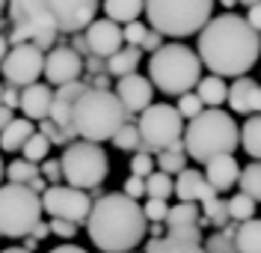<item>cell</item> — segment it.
Listing matches in <instances>:
<instances>
[{
  "mask_svg": "<svg viewBox=\"0 0 261 253\" xmlns=\"http://www.w3.org/2000/svg\"><path fill=\"white\" fill-rule=\"evenodd\" d=\"M199 57L211 75L244 78L261 57V33L244 15H214L199 33Z\"/></svg>",
  "mask_w": 261,
  "mask_h": 253,
  "instance_id": "1",
  "label": "cell"
},
{
  "mask_svg": "<svg viewBox=\"0 0 261 253\" xmlns=\"http://www.w3.org/2000/svg\"><path fill=\"white\" fill-rule=\"evenodd\" d=\"M148 229V218L143 205L128 197L125 191L101 194L92 202V212L86 220V233L101 253H130Z\"/></svg>",
  "mask_w": 261,
  "mask_h": 253,
  "instance_id": "2",
  "label": "cell"
},
{
  "mask_svg": "<svg viewBox=\"0 0 261 253\" xmlns=\"http://www.w3.org/2000/svg\"><path fill=\"white\" fill-rule=\"evenodd\" d=\"M238 146H241V128L226 110L208 107L184 128V149L199 164H208L217 155H231Z\"/></svg>",
  "mask_w": 261,
  "mask_h": 253,
  "instance_id": "3",
  "label": "cell"
},
{
  "mask_svg": "<svg viewBox=\"0 0 261 253\" xmlns=\"http://www.w3.org/2000/svg\"><path fill=\"white\" fill-rule=\"evenodd\" d=\"M130 119L125 104L119 101L116 89H86L74 104V134L81 140L104 143L113 140L116 131Z\"/></svg>",
  "mask_w": 261,
  "mask_h": 253,
  "instance_id": "4",
  "label": "cell"
},
{
  "mask_svg": "<svg viewBox=\"0 0 261 253\" xmlns=\"http://www.w3.org/2000/svg\"><path fill=\"white\" fill-rule=\"evenodd\" d=\"M202 57L199 51L187 48L181 42H166L161 51L151 54L148 60V78L154 89H161L166 96H184L193 93V86L202 81Z\"/></svg>",
  "mask_w": 261,
  "mask_h": 253,
  "instance_id": "5",
  "label": "cell"
},
{
  "mask_svg": "<svg viewBox=\"0 0 261 253\" xmlns=\"http://www.w3.org/2000/svg\"><path fill=\"white\" fill-rule=\"evenodd\" d=\"M148 24L169 39H187L214 18V0H146Z\"/></svg>",
  "mask_w": 261,
  "mask_h": 253,
  "instance_id": "6",
  "label": "cell"
},
{
  "mask_svg": "<svg viewBox=\"0 0 261 253\" xmlns=\"http://www.w3.org/2000/svg\"><path fill=\"white\" fill-rule=\"evenodd\" d=\"M57 18L50 0H9V45H27L50 51L57 48Z\"/></svg>",
  "mask_w": 261,
  "mask_h": 253,
  "instance_id": "7",
  "label": "cell"
},
{
  "mask_svg": "<svg viewBox=\"0 0 261 253\" xmlns=\"http://www.w3.org/2000/svg\"><path fill=\"white\" fill-rule=\"evenodd\" d=\"M42 194H36L30 185H0V236L27 238L42 220Z\"/></svg>",
  "mask_w": 261,
  "mask_h": 253,
  "instance_id": "8",
  "label": "cell"
},
{
  "mask_svg": "<svg viewBox=\"0 0 261 253\" xmlns=\"http://www.w3.org/2000/svg\"><path fill=\"white\" fill-rule=\"evenodd\" d=\"M63 176L65 185L81 188V191H95L110 173V161L101 143L92 140H71L63 152Z\"/></svg>",
  "mask_w": 261,
  "mask_h": 253,
  "instance_id": "9",
  "label": "cell"
},
{
  "mask_svg": "<svg viewBox=\"0 0 261 253\" xmlns=\"http://www.w3.org/2000/svg\"><path fill=\"white\" fill-rule=\"evenodd\" d=\"M137 125L143 134V152L158 155L163 149H181L184 146V117L172 104L146 107L137 119Z\"/></svg>",
  "mask_w": 261,
  "mask_h": 253,
  "instance_id": "10",
  "label": "cell"
},
{
  "mask_svg": "<svg viewBox=\"0 0 261 253\" xmlns=\"http://www.w3.org/2000/svg\"><path fill=\"white\" fill-rule=\"evenodd\" d=\"M45 51L36 48L33 42L27 45H15L9 51V57L0 63V75L9 86H33L39 81V75H45Z\"/></svg>",
  "mask_w": 261,
  "mask_h": 253,
  "instance_id": "11",
  "label": "cell"
},
{
  "mask_svg": "<svg viewBox=\"0 0 261 253\" xmlns=\"http://www.w3.org/2000/svg\"><path fill=\"white\" fill-rule=\"evenodd\" d=\"M42 205L50 218H63L71 220V223H86L89 220V212H92V197L81 191V188L71 185H50L45 194H42Z\"/></svg>",
  "mask_w": 261,
  "mask_h": 253,
  "instance_id": "12",
  "label": "cell"
},
{
  "mask_svg": "<svg viewBox=\"0 0 261 253\" xmlns=\"http://www.w3.org/2000/svg\"><path fill=\"white\" fill-rule=\"evenodd\" d=\"M83 68H86V60L71 45H57L45 57V78L50 86H65L81 81Z\"/></svg>",
  "mask_w": 261,
  "mask_h": 253,
  "instance_id": "13",
  "label": "cell"
},
{
  "mask_svg": "<svg viewBox=\"0 0 261 253\" xmlns=\"http://www.w3.org/2000/svg\"><path fill=\"white\" fill-rule=\"evenodd\" d=\"M101 0H50L60 33H81L98 15Z\"/></svg>",
  "mask_w": 261,
  "mask_h": 253,
  "instance_id": "14",
  "label": "cell"
},
{
  "mask_svg": "<svg viewBox=\"0 0 261 253\" xmlns=\"http://www.w3.org/2000/svg\"><path fill=\"white\" fill-rule=\"evenodd\" d=\"M86 42H89V51L95 57L110 60L116 51L125 48V30H122V24H116L110 18H95L86 27Z\"/></svg>",
  "mask_w": 261,
  "mask_h": 253,
  "instance_id": "15",
  "label": "cell"
},
{
  "mask_svg": "<svg viewBox=\"0 0 261 253\" xmlns=\"http://www.w3.org/2000/svg\"><path fill=\"white\" fill-rule=\"evenodd\" d=\"M116 96L119 101L125 104V110L128 113H143L146 107H151L154 101V84H151V78H143V75H125V78H119L116 81Z\"/></svg>",
  "mask_w": 261,
  "mask_h": 253,
  "instance_id": "16",
  "label": "cell"
},
{
  "mask_svg": "<svg viewBox=\"0 0 261 253\" xmlns=\"http://www.w3.org/2000/svg\"><path fill=\"white\" fill-rule=\"evenodd\" d=\"M89 89L86 81H74V84H65V86H57V93H54V107H50V119L57 122V125H63L68 134H74V104L81 99L83 93ZM77 137V134H74Z\"/></svg>",
  "mask_w": 261,
  "mask_h": 253,
  "instance_id": "17",
  "label": "cell"
},
{
  "mask_svg": "<svg viewBox=\"0 0 261 253\" xmlns=\"http://www.w3.org/2000/svg\"><path fill=\"white\" fill-rule=\"evenodd\" d=\"M228 107L244 117L261 113V84H255L249 75L234 78V84L228 86Z\"/></svg>",
  "mask_w": 261,
  "mask_h": 253,
  "instance_id": "18",
  "label": "cell"
},
{
  "mask_svg": "<svg viewBox=\"0 0 261 253\" xmlns=\"http://www.w3.org/2000/svg\"><path fill=\"white\" fill-rule=\"evenodd\" d=\"M175 197H178V202H208L211 197H217V191L205 179V173L187 167L184 173L175 176Z\"/></svg>",
  "mask_w": 261,
  "mask_h": 253,
  "instance_id": "19",
  "label": "cell"
},
{
  "mask_svg": "<svg viewBox=\"0 0 261 253\" xmlns=\"http://www.w3.org/2000/svg\"><path fill=\"white\" fill-rule=\"evenodd\" d=\"M241 164L234 161V155H217L205 164V179L211 182V188L217 194H226L241 182Z\"/></svg>",
  "mask_w": 261,
  "mask_h": 253,
  "instance_id": "20",
  "label": "cell"
},
{
  "mask_svg": "<svg viewBox=\"0 0 261 253\" xmlns=\"http://www.w3.org/2000/svg\"><path fill=\"white\" fill-rule=\"evenodd\" d=\"M50 107H54V89L48 84H33L21 89V113L33 122H42L50 117Z\"/></svg>",
  "mask_w": 261,
  "mask_h": 253,
  "instance_id": "21",
  "label": "cell"
},
{
  "mask_svg": "<svg viewBox=\"0 0 261 253\" xmlns=\"http://www.w3.org/2000/svg\"><path fill=\"white\" fill-rule=\"evenodd\" d=\"M33 134H36L33 119L18 117V119H12V122L0 131V149H3V152H21V149H24V143H27Z\"/></svg>",
  "mask_w": 261,
  "mask_h": 253,
  "instance_id": "22",
  "label": "cell"
},
{
  "mask_svg": "<svg viewBox=\"0 0 261 253\" xmlns=\"http://www.w3.org/2000/svg\"><path fill=\"white\" fill-rule=\"evenodd\" d=\"M146 12V0H104V15L116 24H130Z\"/></svg>",
  "mask_w": 261,
  "mask_h": 253,
  "instance_id": "23",
  "label": "cell"
},
{
  "mask_svg": "<svg viewBox=\"0 0 261 253\" xmlns=\"http://www.w3.org/2000/svg\"><path fill=\"white\" fill-rule=\"evenodd\" d=\"M140 63H143V48L125 45L122 51H116L113 57L107 60V72H110L113 78H125V75H134Z\"/></svg>",
  "mask_w": 261,
  "mask_h": 253,
  "instance_id": "24",
  "label": "cell"
},
{
  "mask_svg": "<svg viewBox=\"0 0 261 253\" xmlns=\"http://www.w3.org/2000/svg\"><path fill=\"white\" fill-rule=\"evenodd\" d=\"M196 93H199V99L205 101V107H220L223 101H228V84H226V78H220V75L202 78L199 86H196Z\"/></svg>",
  "mask_w": 261,
  "mask_h": 253,
  "instance_id": "25",
  "label": "cell"
},
{
  "mask_svg": "<svg viewBox=\"0 0 261 253\" xmlns=\"http://www.w3.org/2000/svg\"><path fill=\"white\" fill-rule=\"evenodd\" d=\"M234 244H238V253H261V218L238 223Z\"/></svg>",
  "mask_w": 261,
  "mask_h": 253,
  "instance_id": "26",
  "label": "cell"
},
{
  "mask_svg": "<svg viewBox=\"0 0 261 253\" xmlns=\"http://www.w3.org/2000/svg\"><path fill=\"white\" fill-rule=\"evenodd\" d=\"M241 146L249 158L261 161V113L246 117V122L241 125Z\"/></svg>",
  "mask_w": 261,
  "mask_h": 253,
  "instance_id": "27",
  "label": "cell"
},
{
  "mask_svg": "<svg viewBox=\"0 0 261 253\" xmlns=\"http://www.w3.org/2000/svg\"><path fill=\"white\" fill-rule=\"evenodd\" d=\"M199 205L196 202H178V205H169V215H166V229L172 226H199Z\"/></svg>",
  "mask_w": 261,
  "mask_h": 253,
  "instance_id": "28",
  "label": "cell"
},
{
  "mask_svg": "<svg viewBox=\"0 0 261 253\" xmlns=\"http://www.w3.org/2000/svg\"><path fill=\"white\" fill-rule=\"evenodd\" d=\"M113 146L119 152H143V134H140V125H134V122H125L119 131H116V137H113Z\"/></svg>",
  "mask_w": 261,
  "mask_h": 253,
  "instance_id": "29",
  "label": "cell"
},
{
  "mask_svg": "<svg viewBox=\"0 0 261 253\" xmlns=\"http://www.w3.org/2000/svg\"><path fill=\"white\" fill-rule=\"evenodd\" d=\"M154 158H158V170L169 173V176L184 173V170H187V161H190V155H187L184 146H181V149H163V152H158Z\"/></svg>",
  "mask_w": 261,
  "mask_h": 253,
  "instance_id": "30",
  "label": "cell"
},
{
  "mask_svg": "<svg viewBox=\"0 0 261 253\" xmlns=\"http://www.w3.org/2000/svg\"><path fill=\"white\" fill-rule=\"evenodd\" d=\"M172 194H175V182H172L169 173L154 170L146 179V197H151V200H169Z\"/></svg>",
  "mask_w": 261,
  "mask_h": 253,
  "instance_id": "31",
  "label": "cell"
},
{
  "mask_svg": "<svg viewBox=\"0 0 261 253\" xmlns=\"http://www.w3.org/2000/svg\"><path fill=\"white\" fill-rule=\"evenodd\" d=\"M255 212H258V202L252 200L249 194H244V191H238V194L228 200V215H231L234 223H246V220H252L255 218Z\"/></svg>",
  "mask_w": 261,
  "mask_h": 253,
  "instance_id": "32",
  "label": "cell"
},
{
  "mask_svg": "<svg viewBox=\"0 0 261 253\" xmlns=\"http://www.w3.org/2000/svg\"><path fill=\"white\" fill-rule=\"evenodd\" d=\"M36 176H42V167L33 164V161H27V158H15V161H9V167H6V179L15 182V185H30Z\"/></svg>",
  "mask_w": 261,
  "mask_h": 253,
  "instance_id": "33",
  "label": "cell"
},
{
  "mask_svg": "<svg viewBox=\"0 0 261 253\" xmlns=\"http://www.w3.org/2000/svg\"><path fill=\"white\" fill-rule=\"evenodd\" d=\"M143 253H208V250H205V247H199V244L175 241V238L166 236V238H151Z\"/></svg>",
  "mask_w": 261,
  "mask_h": 253,
  "instance_id": "34",
  "label": "cell"
},
{
  "mask_svg": "<svg viewBox=\"0 0 261 253\" xmlns=\"http://www.w3.org/2000/svg\"><path fill=\"white\" fill-rule=\"evenodd\" d=\"M238 188H241L244 194H249V197L261 205V161H252V164H246V167L241 170Z\"/></svg>",
  "mask_w": 261,
  "mask_h": 253,
  "instance_id": "35",
  "label": "cell"
},
{
  "mask_svg": "<svg viewBox=\"0 0 261 253\" xmlns=\"http://www.w3.org/2000/svg\"><path fill=\"white\" fill-rule=\"evenodd\" d=\"M202 215H205L208 223L217 226V229H223V226L231 223V215H228V200H220V194L211 197L208 202H202Z\"/></svg>",
  "mask_w": 261,
  "mask_h": 253,
  "instance_id": "36",
  "label": "cell"
},
{
  "mask_svg": "<svg viewBox=\"0 0 261 253\" xmlns=\"http://www.w3.org/2000/svg\"><path fill=\"white\" fill-rule=\"evenodd\" d=\"M50 146H54V143H50V140H48L45 134H42L39 128H36V134H33L30 140L24 143V149H21V155H24L27 161H33V164H42V161L48 158Z\"/></svg>",
  "mask_w": 261,
  "mask_h": 253,
  "instance_id": "37",
  "label": "cell"
},
{
  "mask_svg": "<svg viewBox=\"0 0 261 253\" xmlns=\"http://www.w3.org/2000/svg\"><path fill=\"white\" fill-rule=\"evenodd\" d=\"M175 107H178L181 117L190 122V119H196L205 110V101L199 99V93H184V96H178V104H175Z\"/></svg>",
  "mask_w": 261,
  "mask_h": 253,
  "instance_id": "38",
  "label": "cell"
},
{
  "mask_svg": "<svg viewBox=\"0 0 261 253\" xmlns=\"http://www.w3.org/2000/svg\"><path fill=\"white\" fill-rule=\"evenodd\" d=\"M39 131L48 137L50 143H57V146H68V143H71V137H74V134H68L63 125H57V122H54L50 117L39 122Z\"/></svg>",
  "mask_w": 261,
  "mask_h": 253,
  "instance_id": "39",
  "label": "cell"
},
{
  "mask_svg": "<svg viewBox=\"0 0 261 253\" xmlns=\"http://www.w3.org/2000/svg\"><path fill=\"white\" fill-rule=\"evenodd\" d=\"M154 164H158V158H151V152H137V155L130 158V173L148 179V176L154 173Z\"/></svg>",
  "mask_w": 261,
  "mask_h": 253,
  "instance_id": "40",
  "label": "cell"
},
{
  "mask_svg": "<svg viewBox=\"0 0 261 253\" xmlns=\"http://www.w3.org/2000/svg\"><path fill=\"white\" fill-rule=\"evenodd\" d=\"M122 30H125V45L143 48V42H146V36H148V27L140 21V18H137V21H130V24H125Z\"/></svg>",
  "mask_w": 261,
  "mask_h": 253,
  "instance_id": "41",
  "label": "cell"
},
{
  "mask_svg": "<svg viewBox=\"0 0 261 253\" xmlns=\"http://www.w3.org/2000/svg\"><path fill=\"white\" fill-rule=\"evenodd\" d=\"M205 250L208 253H238V244H234V238H228L226 233H214V236L205 241Z\"/></svg>",
  "mask_w": 261,
  "mask_h": 253,
  "instance_id": "42",
  "label": "cell"
},
{
  "mask_svg": "<svg viewBox=\"0 0 261 253\" xmlns=\"http://www.w3.org/2000/svg\"><path fill=\"white\" fill-rule=\"evenodd\" d=\"M166 236L175 238V241H187V244H202V229L199 226H172V229H166Z\"/></svg>",
  "mask_w": 261,
  "mask_h": 253,
  "instance_id": "43",
  "label": "cell"
},
{
  "mask_svg": "<svg viewBox=\"0 0 261 253\" xmlns=\"http://www.w3.org/2000/svg\"><path fill=\"white\" fill-rule=\"evenodd\" d=\"M143 212H146V218L151 220V223H166L169 205H166V200H151V197H148L146 205H143Z\"/></svg>",
  "mask_w": 261,
  "mask_h": 253,
  "instance_id": "44",
  "label": "cell"
},
{
  "mask_svg": "<svg viewBox=\"0 0 261 253\" xmlns=\"http://www.w3.org/2000/svg\"><path fill=\"white\" fill-rule=\"evenodd\" d=\"M42 176L48 179V182H65V176H63V161L60 158H45L42 161Z\"/></svg>",
  "mask_w": 261,
  "mask_h": 253,
  "instance_id": "45",
  "label": "cell"
},
{
  "mask_svg": "<svg viewBox=\"0 0 261 253\" xmlns=\"http://www.w3.org/2000/svg\"><path fill=\"white\" fill-rule=\"evenodd\" d=\"M77 223H71V220H63V218H50V233L60 238H74L77 236Z\"/></svg>",
  "mask_w": 261,
  "mask_h": 253,
  "instance_id": "46",
  "label": "cell"
},
{
  "mask_svg": "<svg viewBox=\"0 0 261 253\" xmlns=\"http://www.w3.org/2000/svg\"><path fill=\"white\" fill-rule=\"evenodd\" d=\"M122 191H125L128 197H134V200H140V197H146V179L130 173L128 179H125V185H122Z\"/></svg>",
  "mask_w": 261,
  "mask_h": 253,
  "instance_id": "47",
  "label": "cell"
},
{
  "mask_svg": "<svg viewBox=\"0 0 261 253\" xmlns=\"http://www.w3.org/2000/svg\"><path fill=\"white\" fill-rule=\"evenodd\" d=\"M166 42H163V33H158L154 27L148 30V36H146V42H143V51H148V54H154V51H161Z\"/></svg>",
  "mask_w": 261,
  "mask_h": 253,
  "instance_id": "48",
  "label": "cell"
},
{
  "mask_svg": "<svg viewBox=\"0 0 261 253\" xmlns=\"http://www.w3.org/2000/svg\"><path fill=\"white\" fill-rule=\"evenodd\" d=\"M3 104L12 107V110H18V107H21V89H18V86H3Z\"/></svg>",
  "mask_w": 261,
  "mask_h": 253,
  "instance_id": "49",
  "label": "cell"
},
{
  "mask_svg": "<svg viewBox=\"0 0 261 253\" xmlns=\"http://www.w3.org/2000/svg\"><path fill=\"white\" fill-rule=\"evenodd\" d=\"M86 72H89V75H101V72H107V60H101V57H95V54H89V57H86Z\"/></svg>",
  "mask_w": 261,
  "mask_h": 253,
  "instance_id": "50",
  "label": "cell"
},
{
  "mask_svg": "<svg viewBox=\"0 0 261 253\" xmlns=\"http://www.w3.org/2000/svg\"><path fill=\"white\" fill-rule=\"evenodd\" d=\"M246 21H249V24L261 33V3H255V6H249V9H246Z\"/></svg>",
  "mask_w": 261,
  "mask_h": 253,
  "instance_id": "51",
  "label": "cell"
},
{
  "mask_svg": "<svg viewBox=\"0 0 261 253\" xmlns=\"http://www.w3.org/2000/svg\"><path fill=\"white\" fill-rule=\"evenodd\" d=\"M71 48L77 51L81 57H89V54H92V51H89V42H86V36H77V33H74V39H71Z\"/></svg>",
  "mask_w": 261,
  "mask_h": 253,
  "instance_id": "52",
  "label": "cell"
},
{
  "mask_svg": "<svg viewBox=\"0 0 261 253\" xmlns=\"http://www.w3.org/2000/svg\"><path fill=\"white\" fill-rule=\"evenodd\" d=\"M12 119H15V110H12V107H6V104H0V131H3Z\"/></svg>",
  "mask_w": 261,
  "mask_h": 253,
  "instance_id": "53",
  "label": "cell"
},
{
  "mask_svg": "<svg viewBox=\"0 0 261 253\" xmlns=\"http://www.w3.org/2000/svg\"><path fill=\"white\" fill-rule=\"evenodd\" d=\"M48 236H50V223H42V220L36 223V229L30 233V238H36V241H42V238H48Z\"/></svg>",
  "mask_w": 261,
  "mask_h": 253,
  "instance_id": "54",
  "label": "cell"
},
{
  "mask_svg": "<svg viewBox=\"0 0 261 253\" xmlns=\"http://www.w3.org/2000/svg\"><path fill=\"white\" fill-rule=\"evenodd\" d=\"M9 51H12V45H9V36H3L0 33V63L9 57Z\"/></svg>",
  "mask_w": 261,
  "mask_h": 253,
  "instance_id": "55",
  "label": "cell"
},
{
  "mask_svg": "<svg viewBox=\"0 0 261 253\" xmlns=\"http://www.w3.org/2000/svg\"><path fill=\"white\" fill-rule=\"evenodd\" d=\"M50 253H86V250L77 247V244H60V247H54Z\"/></svg>",
  "mask_w": 261,
  "mask_h": 253,
  "instance_id": "56",
  "label": "cell"
},
{
  "mask_svg": "<svg viewBox=\"0 0 261 253\" xmlns=\"http://www.w3.org/2000/svg\"><path fill=\"white\" fill-rule=\"evenodd\" d=\"M151 238H166V226L163 223H151Z\"/></svg>",
  "mask_w": 261,
  "mask_h": 253,
  "instance_id": "57",
  "label": "cell"
},
{
  "mask_svg": "<svg viewBox=\"0 0 261 253\" xmlns=\"http://www.w3.org/2000/svg\"><path fill=\"white\" fill-rule=\"evenodd\" d=\"M6 3H9V0H0V27L6 24V15H3V12H6Z\"/></svg>",
  "mask_w": 261,
  "mask_h": 253,
  "instance_id": "58",
  "label": "cell"
},
{
  "mask_svg": "<svg viewBox=\"0 0 261 253\" xmlns=\"http://www.w3.org/2000/svg\"><path fill=\"white\" fill-rule=\"evenodd\" d=\"M0 253H33V250H27V247H9V250H0Z\"/></svg>",
  "mask_w": 261,
  "mask_h": 253,
  "instance_id": "59",
  "label": "cell"
},
{
  "mask_svg": "<svg viewBox=\"0 0 261 253\" xmlns=\"http://www.w3.org/2000/svg\"><path fill=\"white\" fill-rule=\"evenodd\" d=\"M220 3H223L226 9H231V6H238V0H220Z\"/></svg>",
  "mask_w": 261,
  "mask_h": 253,
  "instance_id": "60",
  "label": "cell"
},
{
  "mask_svg": "<svg viewBox=\"0 0 261 253\" xmlns=\"http://www.w3.org/2000/svg\"><path fill=\"white\" fill-rule=\"evenodd\" d=\"M238 3H244L246 9H249V6H255V3H261V0H238Z\"/></svg>",
  "mask_w": 261,
  "mask_h": 253,
  "instance_id": "61",
  "label": "cell"
},
{
  "mask_svg": "<svg viewBox=\"0 0 261 253\" xmlns=\"http://www.w3.org/2000/svg\"><path fill=\"white\" fill-rule=\"evenodd\" d=\"M3 176H6V167H3V158H0V179H3Z\"/></svg>",
  "mask_w": 261,
  "mask_h": 253,
  "instance_id": "62",
  "label": "cell"
},
{
  "mask_svg": "<svg viewBox=\"0 0 261 253\" xmlns=\"http://www.w3.org/2000/svg\"><path fill=\"white\" fill-rule=\"evenodd\" d=\"M0 104H3V86H0Z\"/></svg>",
  "mask_w": 261,
  "mask_h": 253,
  "instance_id": "63",
  "label": "cell"
}]
</instances>
